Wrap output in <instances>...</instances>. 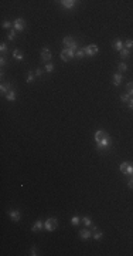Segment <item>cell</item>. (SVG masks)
I'll return each mask as SVG.
<instances>
[{
	"label": "cell",
	"instance_id": "24",
	"mask_svg": "<svg viewBox=\"0 0 133 256\" xmlns=\"http://www.w3.org/2000/svg\"><path fill=\"white\" fill-rule=\"evenodd\" d=\"M130 98H132V97H130V95H129L128 93H126V94H122V95H120V101H122V102H129V100H130Z\"/></svg>",
	"mask_w": 133,
	"mask_h": 256
},
{
	"label": "cell",
	"instance_id": "36",
	"mask_svg": "<svg viewBox=\"0 0 133 256\" xmlns=\"http://www.w3.org/2000/svg\"><path fill=\"white\" fill-rule=\"evenodd\" d=\"M41 74H43V70H41V68H37V70H35V75H37V77H40Z\"/></svg>",
	"mask_w": 133,
	"mask_h": 256
},
{
	"label": "cell",
	"instance_id": "29",
	"mask_svg": "<svg viewBox=\"0 0 133 256\" xmlns=\"http://www.w3.org/2000/svg\"><path fill=\"white\" fill-rule=\"evenodd\" d=\"M132 47H133V40H126V41H125V49H129V50H130Z\"/></svg>",
	"mask_w": 133,
	"mask_h": 256
},
{
	"label": "cell",
	"instance_id": "20",
	"mask_svg": "<svg viewBox=\"0 0 133 256\" xmlns=\"http://www.w3.org/2000/svg\"><path fill=\"white\" fill-rule=\"evenodd\" d=\"M13 57H14L16 60H18V61H21V60H23V53H20L18 50H14L13 51Z\"/></svg>",
	"mask_w": 133,
	"mask_h": 256
},
{
	"label": "cell",
	"instance_id": "18",
	"mask_svg": "<svg viewBox=\"0 0 133 256\" xmlns=\"http://www.w3.org/2000/svg\"><path fill=\"white\" fill-rule=\"evenodd\" d=\"M102 236H103V235H102V232H100V231H98V228H96V229H94L92 238L95 239V240H100V239H102Z\"/></svg>",
	"mask_w": 133,
	"mask_h": 256
},
{
	"label": "cell",
	"instance_id": "17",
	"mask_svg": "<svg viewBox=\"0 0 133 256\" xmlns=\"http://www.w3.org/2000/svg\"><path fill=\"white\" fill-rule=\"evenodd\" d=\"M6 98H7L9 101H14V100H16V91H14V90H10V91L6 94Z\"/></svg>",
	"mask_w": 133,
	"mask_h": 256
},
{
	"label": "cell",
	"instance_id": "26",
	"mask_svg": "<svg viewBox=\"0 0 133 256\" xmlns=\"http://www.w3.org/2000/svg\"><path fill=\"white\" fill-rule=\"evenodd\" d=\"M75 56H77L78 58H83V57H85V50H83V47H82V49H78Z\"/></svg>",
	"mask_w": 133,
	"mask_h": 256
},
{
	"label": "cell",
	"instance_id": "2",
	"mask_svg": "<svg viewBox=\"0 0 133 256\" xmlns=\"http://www.w3.org/2000/svg\"><path fill=\"white\" fill-rule=\"evenodd\" d=\"M119 170L126 176H132L133 175V165H130L129 162H122V165L119 167Z\"/></svg>",
	"mask_w": 133,
	"mask_h": 256
},
{
	"label": "cell",
	"instance_id": "3",
	"mask_svg": "<svg viewBox=\"0 0 133 256\" xmlns=\"http://www.w3.org/2000/svg\"><path fill=\"white\" fill-rule=\"evenodd\" d=\"M57 225H58L57 218H48L47 221L44 222V229L48 231V232H51V231H54V229L57 228Z\"/></svg>",
	"mask_w": 133,
	"mask_h": 256
},
{
	"label": "cell",
	"instance_id": "5",
	"mask_svg": "<svg viewBox=\"0 0 133 256\" xmlns=\"http://www.w3.org/2000/svg\"><path fill=\"white\" fill-rule=\"evenodd\" d=\"M13 26H14V30H16V32H23V30L26 29V21H24L23 19H16L14 23H13Z\"/></svg>",
	"mask_w": 133,
	"mask_h": 256
},
{
	"label": "cell",
	"instance_id": "15",
	"mask_svg": "<svg viewBox=\"0 0 133 256\" xmlns=\"http://www.w3.org/2000/svg\"><path fill=\"white\" fill-rule=\"evenodd\" d=\"M43 226H44L43 221H37V222H35V223L33 225L31 231H33V232H38V231H41V229H43Z\"/></svg>",
	"mask_w": 133,
	"mask_h": 256
},
{
	"label": "cell",
	"instance_id": "23",
	"mask_svg": "<svg viewBox=\"0 0 133 256\" xmlns=\"http://www.w3.org/2000/svg\"><path fill=\"white\" fill-rule=\"evenodd\" d=\"M82 222L88 226V228H92V221H91V218H88V216H83L82 218Z\"/></svg>",
	"mask_w": 133,
	"mask_h": 256
},
{
	"label": "cell",
	"instance_id": "27",
	"mask_svg": "<svg viewBox=\"0 0 133 256\" xmlns=\"http://www.w3.org/2000/svg\"><path fill=\"white\" fill-rule=\"evenodd\" d=\"M12 26H13V23H12V21H9V20L3 21V24H1V27H3V29H9V30L12 29Z\"/></svg>",
	"mask_w": 133,
	"mask_h": 256
},
{
	"label": "cell",
	"instance_id": "25",
	"mask_svg": "<svg viewBox=\"0 0 133 256\" xmlns=\"http://www.w3.org/2000/svg\"><path fill=\"white\" fill-rule=\"evenodd\" d=\"M79 222H81V218H79L78 215H74V216L71 218V223H72V225H78Z\"/></svg>",
	"mask_w": 133,
	"mask_h": 256
},
{
	"label": "cell",
	"instance_id": "9",
	"mask_svg": "<svg viewBox=\"0 0 133 256\" xmlns=\"http://www.w3.org/2000/svg\"><path fill=\"white\" fill-rule=\"evenodd\" d=\"M109 134L106 132V131H103V130H98L96 132H95V142H98L100 139H103L105 137H108Z\"/></svg>",
	"mask_w": 133,
	"mask_h": 256
},
{
	"label": "cell",
	"instance_id": "38",
	"mask_svg": "<svg viewBox=\"0 0 133 256\" xmlns=\"http://www.w3.org/2000/svg\"><path fill=\"white\" fill-rule=\"evenodd\" d=\"M0 64H1V66H4V64H6V58H4V57H1V58H0Z\"/></svg>",
	"mask_w": 133,
	"mask_h": 256
},
{
	"label": "cell",
	"instance_id": "34",
	"mask_svg": "<svg viewBox=\"0 0 133 256\" xmlns=\"http://www.w3.org/2000/svg\"><path fill=\"white\" fill-rule=\"evenodd\" d=\"M128 187L130 188V189H133V175H132V178L129 179V182H128Z\"/></svg>",
	"mask_w": 133,
	"mask_h": 256
},
{
	"label": "cell",
	"instance_id": "35",
	"mask_svg": "<svg viewBox=\"0 0 133 256\" xmlns=\"http://www.w3.org/2000/svg\"><path fill=\"white\" fill-rule=\"evenodd\" d=\"M30 255H31V256L37 255V249H35V248H31V249H30Z\"/></svg>",
	"mask_w": 133,
	"mask_h": 256
},
{
	"label": "cell",
	"instance_id": "33",
	"mask_svg": "<svg viewBox=\"0 0 133 256\" xmlns=\"http://www.w3.org/2000/svg\"><path fill=\"white\" fill-rule=\"evenodd\" d=\"M60 56H61V60H64V61H69V60H68V57H66V54L64 53V51H61V54H60Z\"/></svg>",
	"mask_w": 133,
	"mask_h": 256
},
{
	"label": "cell",
	"instance_id": "37",
	"mask_svg": "<svg viewBox=\"0 0 133 256\" xmlns=\"http://www.w3.org/2000/svg\"><path fill=\"white\" fill-rule=\"evenodd\" d=\"M128 105H129V108H130V110H133V97H132V98H130V100H129V102H128Z\"/></svg>",
	"mask_w": 133,
	"mask_h": 256
},
{
	"label": "cell",
	"instance_id": "14",
	"mask_svg": "<svg viewBox=\"0 0 133 256\" xmlns=\"http://www.w3.org/2000/svg\"><path fill=\"white\" fill-rule=\"evenodd\" d=\"M74 41H75V40H74V38H72L71 36H65V37L62 38V43H64L65 49H68V47H69V46H71V44H72Z\"/></svg>",
	"mask_w": 133,
	"mask_h": 256
},
{
	"label": "cell",
	"instance_id": "1",
	"mask_svg": "<svg viewBox=\"0 0 133 256\" xmlns=\"http://www.w3.org/2000/svg\"><path fill=\"white\" fill-rule=\"evenodd\" d=\"M112 145V139H111V137H105L103 139H100L96 142V147H98V151H106L109 147Z\"/></svg>",
	"mask_w": 133,
	"mask_h": 256
},
{
	"label": "cell",
	"instance_id": "31",
	"mask_svg": "<svg viewBox=\"0 0 133 256\" xmlns=\"http://www.w3.org/2000/svg\"><path fill=\"white\" fill-rule=\"evenodd\" d=\"M117 68H119V71H126V70H128V66H126L125 63H120V64L117 66Z\"/></svg>",
	"mask_w": 133,
	"mask_h": 256
},
{
	"label": "cell",
	"instance_id": "6",
	"mask_svg": "<svg viewBox=\"0 0 133 256\" xmlns=\"http://www.w3.org/2000/svg\"><path fill=\"white\" fill-rule=\"evenodd\" d=\"M51 58H52V54H51V51L48 47H44L43 51H41V60L44 61V63H48Z\"/></svg>",
	"mask_w": 133,
	"mask_h": 256
},
{
	"label": "cell",
	"instance_id": "10",
	"mask_svg": "<svg viewBox=\"0 0 133 256\" xmlns=\"http://www.w3.org/2000/svg\"><path fill=\"white\" fill-rule=\"evenodd\" d=\"M9 216H10V219L12 221H20V218H21V213H20V211H10L9 212Z\"/></svg>",
	"mask_w": 133,
	"mask_h": 256
},
{
	"label": "cell",
	"instance_id": "7",
	"mask_svg": "<svg viewBox=\"0 0 133 256\" xmlns=\"http://www.w3.org/2000/svg\"><path fill=\"white\" fill-rule=\"evenodd\" d=\"M60 3H61V6H62L64 9H72V7L77 6L78 1H75V0H61Z\"/></svg>",
	"mask_w": 133,
	"mask_h": 256
},
{
	"label": "cell",
	"instance_id": "11",
	"mask_svg": "<svg viewBox=\"0 0 133 256\" xmlns=\"http://www.w3.org/2000/svg\"><path fill=\"white\" fill-rule=\"evenodd\" d=\"M92 236V231H89V229H82V231H79V238L81 239H89Z\"/></svg>",
	"mask_w": 133,
	"mask_h": 256
},
{
	"label": "cell",
	"instance_id": "13",
	"mask_svg": "<svg viewBox=\"0 0 133 256\" xmlns=\"http://www.w3.org/2000/svg\"><path fill=\"white\" fill-rule=\"evenodd\" d=\"M10 90H12V84L10 83H3L1 87H0V93L1 94H7Z\"/></svg>",
	"mask_w": 133,
	"mask_h": 256
},
{
	"label": "cell",
	"instance_id": "30",
	"mask_svg": "<svg viewBox=\"0 0 133 256\" xmlns=\"http://www.w3.org/2000/svg\"><path fill=\"white\" fill-rule=\"evenodd\" d=\"M52 70H54V64H52V63H47V66H45V71H47V73H51Z\"/></svg>",
	"mask_w": 133,
	"mask_h": 256
},
{
	"label": "cell",
	"instance_id": "12",
	"mask_svg": "<svg viewBox=\"0 0 133 256\" xmlns=\"http://www.w3.org/2000/svg\"><path fill=\"white\" fill-rule=\"evenodd\" d=\"M122 80H123L122 73H116V74L113 75V85H115V87H119L120 83H122Z\"/></svg>",
	"mask_w": 133,
	"mask_h": 256
},
{
	"label": "cell",
	"instance_id": "22",
	"mask_svg": "<svg viewBox=\"0 0 133 256\" xmlns=\"http://www.w3.org/2000/svg\"><path fill=\"white\" fill-rule=\"evenodd\" d=\"M126 90H128V94H129L130 97H133V81H130V83L126 84Z\"/></svg>",
	"mask_w": 133,
	"mask_h": 256
},
{
	"label": "cell",
	"instance_id": "16",
	"mask_svg": "<svg viewBox=\"0 0 133 256\" xmlns=\"http://www.w3.org/2000/svg\"><path fill=\"white\" fill-rule=\"evenodd\" d=\"M62 51L66 54V57H68V60H71V58H74L75 57V54H77V51L71 50V49H62Z\"/></svg>",
	"mask_w": 133,
	"mask_h": 256
},
{
	"label": "cell",
	"instance_id": "4",
	"mask_svg": "<svg viewBox=\"0 0 133 256\" xmlns=\"http://www.w3.org/2000/svg\"><path fill=\"white\" fill-rule=\"evenodd\" d=\"M83 50H85V56H95V54H98V46L96 44H89L88 47H83Z\"/></svg>",
	"mask_w": 133,
	"mask_h": 256
},
{
	"label": "cell",
	"instance_id": "19",
	"mask_svg": "<svg viewBox=\"0 0 133 256\" xmlns=\"http://www.w3.org/2000/svg\"><path fill=\"white\" fill-rule=\"evenodd\" d=\"M130 56V50L129 49H123V50L120 51V58H128Z\"/></svg>",
	"mask_w": 133,
	"mask_h": 256
},
{
	"label": "cell",
	"instance_id": "8",
	"mask_svg": "<svg viewBox=\"0 0 133 256\" xmlns=\"http://www.w3.org/2000/svg\"><path fill=\"white\" fill-rule=\"evenodd\" d=\"M112 47H113V49H115V50H116V51H119V53H120V51H122V50H123V49H125V44L122 43V40H119V38H116V40H115V41L112 43Z\"/></svg>",
	"mask_w": 133,
	"mask_h": 256
},
{
	"label": "cell",
	"instance_id": "21",
	"mask_svg": "<svg viewBox=\"0 0 133 256\" xmlns=\"http://www.w3.org/2000/svg\"><path fill=\"white\" fill-rule=\"evenodd\" d=\"M14 37H16V30H14V29H10V30H9V34H7V38H9L10 41H13Z\"/></svg>",
	"mask_w": 133,
	"mask_h": 256
},
{
	"label": "cell",
	"instance_id": "32",
	"mask_svg": "<svg viewBox=\"0 0 133 256\" xmlns=\"http://www.w3.org/2000/svg\"><path fill=\"white\" fill-rule=\"evenodd\" d=\"M6 50H7V46H6V43H1V44H0V51H1V53H4Z\"/></svg>",
	"mask_w": 133,
	"mask_h": 256
},
{
	"label": "cell",
	"instance_id": "28",
	"mask_svg": "<svg viewBox=\"0 0 133 256\" xmlns=\"http://www.w3.org/2000/svg\"><path fill=\"white\" fill-rule=\"evenodd\" d=\"M33 81H34V74L31 73V71H29V74H27V83H30V84H31Z\"/></svg>",
	"mask_w": 133,
	"mask_h": 256
}]
</instances>
